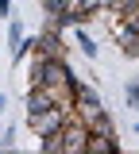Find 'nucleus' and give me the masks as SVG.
I'll list each match as a JSON object with an SVG mask.
<instances>
[{"label": "nucleus", "instance_id": "6", "mask_svg": "<svg viewBox=\"0 0 139 154\" xmlns=\"http://www.w3.org/2000/svg\"><path fill=\"white\" fill-rule=\"evenodd\" d=\"M35 54H43V58H66V42H62V31H58V27L46 23V31L35 35Z\"/></svg>", "mask_w": 139, "mask_h": 154}, {"label": "nucleus", "instance_id": "12", "mask_svg": "<svg viewBox=\"0 0 139 154\" xmlns=\"http://www.w3.org/2000/svg\"><path fill=\"white\" fill-rule=\"evenodd\" d=\"M124 96H128V104H131V108H139V81H131V85L124 89Z\"/></svg>", "mask_w": 139, "mask_h": 154}, {"label": "nucleus", "instance_id": "5", "mask_svg": "<svg viewBox=\"0 0 139 154\" xmlns=\"http://www.w3.org/2000/svg\"><path fill=\"white\" fill-rule=\"evenodd\" d=\"M116 42L124 50V58H139V12H131L116 23Z\"/></svg>", "mask_w": 139, "mask_h": 154}, {"label": "nucleus", "instance_id": "14", "mask_svg": "<svg viewBox=\"0 0 139 154\" xmlns=\"http://www.w3.org/2000/svg\"><path fill=\"white\" fill-rule=\"evenodd\" d=\"M0 135H4V131H0Z\"/></svg>", "mask_w": 139, "mask_h": 154}, {"label": "nucleus", "instance_id": "7", "mask_svg": "<svg viewBox=\"0 0 139 154\" xmlns=\"http://www.w3.org/2000/svg\"><path fill=\"white\" fill-rule=\"evenodd\" d=\"M120 143L116 135H89V143H85V154H116Z\"/></svg>", "mask_w": 139, "mask_h": 154}, {"label": "nucleus", "instance_id": "1", "mask_svg": "<svg viewBox=\"0 0 139 154\" xmlns=\"http://www.w3.org/2000/svg\"><path fill=\"white\" fill-rule=\"evenodd\" d=\"M31 85H66L70 93H74V85H77V77H74V69L66 66V58H43L35 54V62H31Z\"/></svg>", "mask_w": 139, "mask_h": 154}, {"label": "nucleus", "instance_id": "3", "mask_svg": "<svg viewBox=\"0 0 139 154\" xmlns=\"http://www.w3.org/2000/svg\"><path fill=\"white\" fill-rule=\"evenodd\" d=\"M74 112H77V119H93L97 112H104V100H100V93L93 89V85H85V81H77L74 85Z\"/></svg>", "mask_w": 139, "mask_h": 154}, {"label": "nucleus", "instance_id": "11", "mask_svg": "<svg viewBox=\"0 0 139 154\" xmlns=\"http://www.w3.org/2000/svg\"><path fill=\"white\" fill-rule=\"evenodd\" d=\"M77 46H81V54H85V58H97V42L81 31V23H77Z\"/></svg>", "mask_w": 139, "mask_h": 154}, {"label": "nucleus", "instance_id": "10", "mask_svg": "<svg viewBox=\"0 0 139 154\" xmlns=\"http://www.w3.org/2000/svg\"><path fill=\"white\" fill-rule=\"evenodd\" d=\"M43 8H46V16H66L74 8V0H43Z\"/></svg>", "mask_w": 139, "mask_h": 154}, {"label": "nucleus", "instance_id": "9", "mask_svg": "<svg viewBox=\"0 0 139 154\" xmlns=\"http://www.w3.org/2000/svg\"><path fill=\"white\" fill-rule=\"evenodd\" d=\"M104 8H112L116 16H131L139 12V0H104Z\"/></svg>", "mask_w": 139, "mask_h": 154}, {"label": "nucleus", "instance_id": "13", "mask_svg": "<svg viewBox=\"0 0 139 154\" xmlns=\"http://www.w3.org/2000/svg\"><path fill=\"white\" fill-rule=\"evenodd\" d=\"M12 12V0H0V16H8Z\"/></svg>", "mask_w": 139, "mask_h": 154}, {"label": "nucleus", "instance_id": "4", "mask_svg": "<svg viewBox=\"0 0 139 154\" xmlns=\"http://www.w3.org/2000/svg\"><path fill=\"white\" fill-rule=\"evenodd\" d=\"M58 143H62V154H85V143H89V127L81 123V119H66L58 131Z\"/></svg>", "mask_w": 139, "mask_h": 154}, {"label": "nucleus", "instance_id": "8", "mask_svg": "<svg viewBox=\"0 0 139 154\" xmlns=\"http://www.w3.org/2000/svg\"><path fill=\"white\" fill-rule=\"evenodd\" d=\"M85 127H89V135H116V127H112V116L108 112H97L93 119H81Z\"/></svg>", "mask_w": 139, "mask_h": 154}, {"label": "nucleus", "instance_id": "2", "mask_svg": "<svg viewBox=\"0 0 139 154\" xmlns=\"http://www.w3.org/2000/svg\"><path fill=\"white\" fill-rule=\"evenodd\" d=\"M70 116H74L70 104H54V108H46V112H39V116H27V127L35 131V139H43V135L62 131V123H66Z\"/></svg>", "mask_w": 139, "mask_h": 154}]
</instances>
